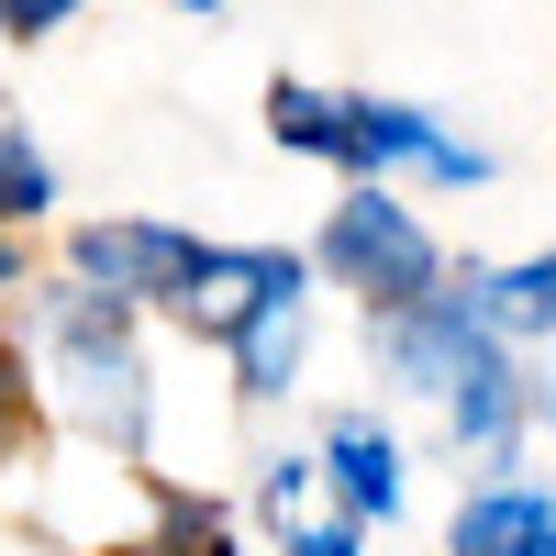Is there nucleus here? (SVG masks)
Instances as JSON below:
<instances>
[{"instance_id":"16","label":"nucleus","mask_w":556,"mask_h":556,"mask_svg":"<svg viewBox=\"0 0 556 556\" xmlns=\"http://www.w3.org/2000/svg\"><path fill=\"white\" fill-rule=\"evenodd\" d=\"M89 12V0H0V34H12V45H45V34H67Z\"/></svg>"},{"instance_id":"7","label":"nucleus","mask_w":556,"mask_h":556,"mask_svg":"<svg viewBox=\"0 0 556 556\" xmlns=\"http://www.w3.org/2000/svg\"><path fill=\"white\" fill-rule=\"evenodd\" d=\"M256 523H267V556H367V523L345 513V490L323 479L312 445L256 456Z\"/></svg>"},{"instance_id":"2","label":"nucleus","mask_w":556,"mask_h":556,"mask_svg":"<svg viewBox=\"0 0 556 556\" xmlns=\"http://www.w3.org/2000/svg\"><path fill=\"white\" fill-rule=\"evenodd\" d=\"M312 278H334L356 312H401L445 290V245L390 178H345V201H323L312 223Z\"/></svg>"},{"instance_id":"5","label":"nucleus","mask_w":556,"mask_h":556,"mask_svg":"<svg viewBox=\"0 0 556 556\" xmlns=\"http://www.w3.org/2000/svg\"><path fill=\"white\" fill-rule=\"evenodd\" d=\"M278 301H312V256H290V245H212L201 235V256H190V290H178V334L190 345H235L256 312H278Z\"/></svg>"},{"instance_id":"15","label":"nucleus","mask_w":556,"mask_h":556,"mask_svg":"<svg viewBox=\"0 0 556 556\" xmlns=\"http://www.w3.org/2000/svg\"><path fill=\"white\" fill-rule=\"evenodd\" d=\"M34 412H45V379H34V345L0 334V479L34 456Z\"/></svg>"},{"instance_id":"19","label":"nucleus","mask_w":556,"mask_h":556,"mask_svg":"<svg viewBox=\"0 0 556 556\" xmlns=\"http://www.w3.org/2000/svg\"><path fill=\"white\" fill-rule=\"evenodd\" d=\"M167 12H190V23H223V0H167Z\"/></svg>"},{"instance_id":"18","label":"nucleus","mask_w":556,"mask_h":556,"mask_svg":"<svg viewBox=\"0 0 556 556\" xmlns=\"http://www.w3.org/2000/svg\"><path fill=\"white\" fill-rule=\"evenodd\" d=\"M534 434H556V367L534 379Z\"/></svg>"},{"instance_id":"4","label":"nucleus","mask_w":556,"mask_h":556,"mask_svg":"<svg viewBox=\"0 0 556 556\" xmlns=\"http://www.w3.org/2000/svg\"><path fill=\"white\" fill-rule=\"evenodd\" d=\"M190 256H201L190 223H167V212H101V223H67V256L56 267L89 278V290L123 301V312H178Z\"/></svg>"},{"instance_id":"14","label":"nucleus","mask_w":556,"mask_h":556,"mask_svg":"<svg viewBox=\"0 0 556 556\" xmlns=\"http://www.w3.org/2000/svg\"><path fill=\"white\" fill-rule=\"evenodd\" d=\"M56 156L23 134V112H0V235H34V223H56Z\"/></svg>"},{"instance_id":"10","label":"nucleus","mask_w":556,"mask_h":556,"mask_svg":"<svg viewBox=\"0 0 556 556\" xmlns=\"http://www.w3.org/2000/svg\"><path fill=\"white\" fill-rule=\"evenodd\" d=\"M445 556H556V490L523 479H479L445 523Z\"/></svg>"},{"instance_id":"13","label":"nucleus","mask_w":556,"mask_h":556,"mask_svg":"<svg viewBox=\"0 0 556 556\" xmlns=\"http://www.w3.org/2000/svg\"><path fill=\"white\" fill-rule=\"evenodd\" d=\"M267 146H278V156H312V167L345 178V89L278 78V89H267Z\"/></svg>"},{"instance_id":"17","label":"nucleus","mask_w":556,"mask_h":556,"mask_svg":"<svg viewBox=\"0 0 556 556\" xmlns=\"http://www.w3.org/2000/svg\"><path fill=\"white\" fill-rule=\"evenodd\" d=\"M23 290H34V256H23V235H0V312H12Z\"/></svg>"},{"instance_id":"1","label":"nucleus","mask_w":556,"mask_h":556,"mask_svg":"<svg viewBox=\"0 0 556 556\" xmlns=\"http://www.w3.org/2000/svg\"><path fill=\"white\" fill-rule=\"evenodd\" d=\"M23 345H34V379L45 401L67 412L89 445H112L123 468H146L156 445V356H146V312L101 301L89 278H34L23 290Z\"/></svg>"},{"instance_id":"12","label":"nucleus","mask_w":556,"mask_h":556,"mask_svg":"<svg viewBox=\"0 0 556 556\" xmlns=\"http://www.w3.org/2000/svg\"><path fill=\"white\" fill-rule=\"evenodd\" d=\"M123 556H245V534H235V513H223L212 490L156 479V490H146V534H134Z\"/></svg>"},{"instance_id":"9","label":"nucleus","mask_w":556,"mask_h":556,"mask_svg":"<svg viewBox=\"0 0 556 556\" xmlns=\"http://www.w3.org/2000/svg\"><path fill=\"white\" fill-rule=\"evenodd\" d=\"M445 290L468 301V323H490L501 345H556V245L534 256H468V267H445Z\"/></svg>"},{"instance_id":"6","label":"nucleus","mask_w":556,"mask_h":556,"mask_svg":"<svg viewBox=\"0 0 556 556\" xmlns=\"http://www.w3.org/2000/svg\"><path fill=\"white\" fill-rule=\"evenodd\" d=\"M367 356H379V379H390V390L445 401L479 356H501V334H490V323H468V301H456V290H434V301L367 312Z\"/></svg>"},{"instance_id":"11","label":"nucleus","mask_w":556,"mask_h":556,"mask_svg":"<svg viewBox=\"0 0 556 556\" xmlns=\"http://www.w3.org/2000/svg\"><path fill=\"white\" fill-rule=\"evenodd\" d=\"M223 367H235V401H245V412L301 401V379H312V301H278V312H256L245 334L223 345Z\"/></svg>"},{"instance_id":"3","label":"nucleus","mask_w":556,"mask_h":556,"mask_svg":"<svg viewBox=\"0 0 556 556\" xmlns=\"http://www.w3.org/2000/svg\"><path fill=\"white\" fill-rule=\"evenodd\" d=\"M345 178H424V190H490V146L445 134V112L424 101H379V89H345Z\"/></svg>"},{"instance_id":"8","label":"nucleus","mask_w":556,"mask_h":556,"mask_svg":"<svg viewBox=\"0 0 556 556\" xmlns=\"http://www.w3.org/2000/svg\"><path fill=\"white\" fill-rule=\"evenodd\" d=\"M312 456H323V479L345 490L356 523H401V513H412V456H401V434H390L367 401H334V412H323Z\"/></svg>"}]
</instances>
